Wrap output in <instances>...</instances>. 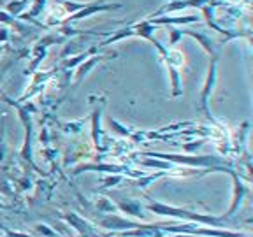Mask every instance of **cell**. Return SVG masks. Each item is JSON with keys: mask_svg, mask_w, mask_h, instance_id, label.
Segmentation results:
<instances>
[{"mask_svg": "<svg viewBox=\"0 0 253 237\" xmlns=\"http://www.w3.org/2000/svg\"><path fill=\"white\" fill-rule=\"evenodd\" d=\"M5 100H7L12 107L18 109V116H20V119L25 125V144H23V148H21V157H23L27 162L34 163V160H32V116H30V113H28L27 107L12 102V100H9V99H5Z\"/></svg>", "mask_w": 253, "mask_h": 237, "instance_id": "8992f818", "label": "cell"}, {"mask_svg": "<svg viewBox=\"0 0 253 237\" xmlns=\"http://www.w3.org/2000/svg\"><path fill=\"white\" fill-rule=\"evenodd\" d=\"M151 158H158V160H166L170 163H183L186 167H202V169L210 170H220V172H227L225 160H221L216 155H166V153H144Z\"/></svg>", "mask_w": 253, "mask_h": 237, "instance_id": "7a4b0ae2", "label": "cell"}, {"mask_svg": "<svg viewBox=\"0 0 253 237\" xmlns=\"http://www.w3.org/2000/svg\"><path fill=\"white\" fill-rule=\"evenodd\" d=\"M116 200V209L123 211L125 214H130V216L141 218V220H146V214L142 213L144 207L139 204L137 200H130V198H115Z\"/></svg>", "mask_w": 253, "mask_h": 237, "instance_id": "8fae6325", "label": "cell"}, {"mask_svg": "<svg viewBox=\"0 0 253 237\" xmlns=\"http://www.w3.org/2000/svg\"><path fill=\"white\" fill-rule=\"evenodd\" d=\"M148 20L155 27L158 25H188L199 21V16H151Z\"/></svg>", "mask_w": 253, "mask_h": 237, "instance_id": "30bf717a", "label": "cell"}, {"mask_svg": "<svg viewBox=\"0 0 253 237\" xmlns=\"http://www.w3.org/2000/svg\"><path fill=\"white\" fill-rule=\"evenodd\" d=\"M122 4H102V2H86L83 5V9H79L74 14L65 16V20H62V23H72V21L84 20V18H90L93 14H99V12H107V11H115V9H122Z\"/></svg>", "mask_w": 253, "mask_h": 237, "instance_id": "277c9868", "label": "cell"}, {"mask_svg": "<svg viewBox=\"0 0 253 237\" xmlns=\"http://www.w3.org/2000/svg\"><path fill=\"white\" fill-rule=\"evenodd\" d=\"M11 65H12V62H7V63H5V65H4V67L0 69V83H2V79L5 78V74H7V71H9V69H11Z\"/></svg>", "mask_w": 253, "mask_h": 237, "instance_id": "2e32d148", "label": "cell"}, {"mask_svg": "<svg viewBox=\"0 0 253 237\" xmlns=\"http://www.w3.org/2000/svg\"><path fill=\"white\" fill-rule=\"evenodd\" d=\"M63 218H65L67 223H71L72 229L78 230L79 237H102L91 223H88L86 220H83V218L78 216L76 213H67Z\"/></svg>", "mask_w": 253, "mask_h": 237, "instance_id": "ba28073f", "label": "cell"}, {"mask_svg": "<svg viewBox=\"0 0 253 237\" xmlns=\"http://www.w3.org/2000/svg\"><path fill=\"white\" fill-rule=\"evenodd\" d=\"M211 2H213V0H172V2H169V4L162 5L158 11H155L153 16H164V14H167V12L183 11V9H188V7L202 9L204 5L211 4Z\"/></svg>", "mask_w": 253, "mask_h": 237, "instance_id": "52a82bcc", "label": "cell"}, {"mask_svg": "<svg viewBox=\"0 0 253 237\" xmlns=\"http://www.w3.org/2000/svg\"><path fill=\"white\" fill-rule=\"evenodd\" d=\"M30 2L32 0H12V2H9V4L5 5V11L16 18V16H21V12L30 5Z\"/></svg>", "mask_w": 253, "mask_h": 237, "instance_id": "5bb4252c", "label": "cell"}, {"mask_svg": "<svg viewBox=\"0 0 253 237\" xmlns=\"http://www.w3.org/2000/svg\"><path fill=\"white\" fill-rule=\"evenodd\" d=\"M37 229H39V232H42L44 234V236H47V237H56V234L55 232H53V230H49V229H46V227H37Z\"/></svg>", "mask_w": 253, "mask_h": 237, "instance_id": "e0dca14e", "label": "cell"}, {"mask_svg": "<svg viewBox=\"0 0 253 237\" xmlns=\"http://www.w3.org/2000/svg\"><path fill=\"white\" fill-rule=\"evenodd\" d=\"M122 181V178L120 176H109V178L104 181V185L100 186V190H104V188H111V186H115V185H118V183Z\"/></svg>", "mask_w": 253, "mask_h": 237, "instance_id": "9a60e30c", "label": "cell"}, {"mask_svg": "<svg viewBox=\"0 0 253 237\" xmlns=\"http://www.w3.org/2000/svg\"><path fill=\"white\" fill-rule=\"evenodd\" d=\"M227 172L232 176V183H234V192H232V202H230L229 205V211H227L223 216L227 218V220H232V216L237 213V211L241 209L243 202H245V197L248 195V186L245 185V183L241 181V178L237 176L236 170L229 169Z\"/></svg>", "mask_w": 253, "mask_h": 237, "instance_id": "5b68a950", "label": "cell"}, {"mask_svg": "<svg viewBox=\"0 0 253 237\" xmlns=\"http://www.w3.org/2000/svg\"><path fill=\"white\" fill-rule=\"evenodd\" d=\"M146 209L151 211L153 214L158 216H170L176 220L188 221V223H197V225H208V227H218L227 225L230 220H227L225 216H213V214H202L197 211H190L185 207H176V205H167L162 202H150L146 205Z\"/></svg>", "mask_w": 253, "mask_h": 237, "instance_id": "6da1fadb", "label": "cell"}, {"mask_svg": "<svg viewBox=\"0 0 253 237\" xmlns=\"http://www.w3.org/2000/svg\"><path fill=\"white\" fill-rule=\"evenodd\" d=\"M100 118H102V106L97 107L91 115V139H93V144L97 148L100 146L102 142V128H100Z\"/></svg>", "mask_w": 253, "mask_h": 237, "instance_id": "7c38bea8", "label": "cell"}, {"mask_svg": "<svg viewBox=\"0 0 253 237\" xmlns=\"http://www.w3.org/2000/svg\"><path fill=\"white\" fill-rule=\"evenodd\" d=\"M2 51H4V47H2V46H0V55H2Z\"/></svg>", "mask_w": 253, "mask_h": 237, "instance_id": "ac0fdd59", "label": "cell"}, {"mask_svg": "<svg viewBox=\"0 0 253 237\" xmlns=\"http://www.w3.org/2000/svg\"><path fill=\"white\" fill-rule=\"evenodd\" d=\"M107 56H93L91 60H88V62H84L81 67H79V71H78V74H76V83H79L81 79L84 78V76L88 74V72L91 71V69L95 67V63H99V62H102V60H106Z\"/></svg>", "mask_w": 253, "mask_h": 237, "instance_id": "4fadbf2b", "label": "cell"}, {"mask_svg": "<svg viewBox=\"0 0 253 237\" xmlns=\"http://www.w3.org/2000/svg\"><path fill=\"white\" fill-rule=\"evenodd\" d=\"M218 56H211L210 60V67H208V76H206V81H204V86H202L201 91V107L204 111V115L214 121L213 115H211V107H210V99H211V91L214 90V84H216V79H218Z\"/></svg>", "mask_w": 253, "mask_h": 237, "instance_id": "3957f363", "label": "cell"}, {"mask_svg": "<svg viewBox=\"0 0 253 237\" xmlns=\"http://www.w3.org/2000/svg\"><path fill=\"white\" fill-rule=\"evenodd\" d=\"M179 36H181V37L183 36L194 37V39L197 40L199 44H201L202 49H204L208 55H210V56H218V46L210 39V37L206 36V34H201V32H194V30H179Z\"/></svg>", "mask_w": 253, "mask_h": 237, "instance_id": "9c48e42d", "label": "cell"}]
</instances>
